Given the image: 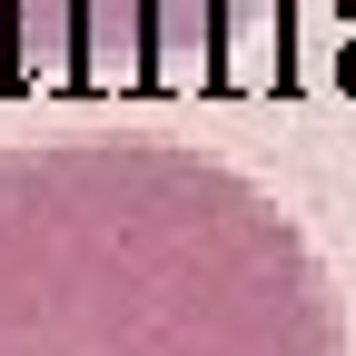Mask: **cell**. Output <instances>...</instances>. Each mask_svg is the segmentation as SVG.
<instances>
[{"mask_svg":"<svg viewBox=\"0 0 356 356\" xmlns=\"http://www.w3.org/2000/svg\"><path fill=\"white\" fill-rule=\"evenodd\" d=\"M139 89L218 99V0H139Z\"/></svg>","mask_w":356,"mask_h":356,"instance_id":"7a4b0ae2","label":"cell"},{"mask_svg":"<svg viewBox=\"0 0 356 356\" xmlns=\"http://www.w3.org/2000/svg\"><path fill=\"white\" fill-rule=\"evenodd\" d=\"M218 99H297V0H218Z\"/></svg>","mask_w":356,"mask_h":356,"instance_id":"6da1fadb","label":"cell"},{"mask_svg":"<svg viewBox=\"0 0 356 356\" xmlns=\"http://www.w3.org/2000/svg\"><path fill=\"white\" fill-rule=\"evenodd\" d=\"M337 30H356V0H337Z\"/></svg>","mask_w":356,"mask_h":356,"instance_id":"5b68a950","label":"cell"},{"mask_svg":"<svg viewBox=\"0 0 356 356\" xmlns=\"http://www.w3.org/2000/svg\"><path fill=\"white\" fill-rule=\"evenodd\" d=\"M10 89H30V40L0 20V99H10Z\"/></svg>","mask_w":356,"mask_h":356,"instance_id":"3957f363","label":"cell"},{"mask_svg":"<svg viewBox=\"0 0 356 356\" xmlns=\"http://www.w3.org/2000/svg\"><path fill=\"white\" fill-rule=\"evenodd\" d=\"M337 89L356 99V30H346V50H337Z\"/></svg>","mask_w":356,"mask_h":356,"instance_id":"277c9868","label":"cell"}]
</instances>
